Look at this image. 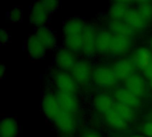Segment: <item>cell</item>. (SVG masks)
I'll return each instance as SVG.
<instances>
[{
	"mask_svg": "<svg viewBox=\"0 0 152 137\" xmlns=\"http://www.w3.org/2000/svg\"><path fill=\"white\" fill-rule=\"evenodd\" d=\"M42 3H43L44 7L49 13L55 12L59 8V5H60V3L56 0H44L42 1Z\"/></svg>",
	"mask_w": 152,
	"mask_h": 137,
	"instance_id": "83f0119b",
	"label": "cell"
},
{
	"mask_svg": "<svg viewBox=\"0 0 152 137\" xmlns=\"http://www.w3.org/2000/svg\"><path fill=\"white\" fill-rule=\"evenodd\" d=\"M116 111L118 112V114L122 117V119L126 122H131L134 116H135V112L134 111L133 108L127 106V105H125L123 103H116L115 104V107Z\"/></svg>",
	"mask_w": 152,
	"mask_h": 137,
	"instance_id": "d4e9b609",
	"label": "cell"
},
{
	"mask_svg": "<svg viewBox=\"0 0 152 137\" xmlns=\"http://www.w3.org/2000/svg\"><path fill=\"white\" fill-rule=\"evenodd\" d=\"M109 30L114 36H121L132 38L136 31L132 29L124 21H110L109 23Z\"/></svg>",
	"mask_w": 152,
	"mask_h": 137,
	"instance_id": "d6986e66",
	"label": "cell"
},
{
	"mask_svg": "<svg viewBox=\"0 0 152 137\" xmlns=\"http://www.w3.org/2000/svg\"><path fill=\"white\" fill-rule=\"evenodd\" d=\"M50 17V13L45 10L43 5L42 1L36 2L30 9L29 12V21L37 26V27H43L48 21Z\"/></svg>",
	"mask_w": 152,
	"mask_h": 137,
	"instance_id": "30bf717a",
	"label": "cell"
},
{
	"mask_svg": "<svg viewBox=\"0 0 152 137\" xmlns=\"http://www.w3.org/2000/svg\"><path fill=\"white\" fill-rule=\"evenodd\" d=\"M56 128L63 134H72L77 128L75 114L61 111L53 121Z\"/></svg>",
	"mask_w": 152,
	"mask_h": 137,
	"instance_id": "8992f818",
	"label": "cell"
},
{
	"mask_svg": "<svg viewBox=\"0 0 152 137\" xmlns=\"http://www.w3.org/2000/svg\"><path fill=\"white\" fill-rule=\"evenodd\" d=\"M134 69L135 65L130 59H120L117 61L112 67V70L117 79L124 81H126L134 74H135Z\"/></svg>",
	"mask_w": 152,
	"mask_h": 137,
	"instance_id": "ba28073f",
	"label": "cell"
},
{
	"mask_svg": "<svg viewBox=\"0 0 152 137\" xmlns=\"http://www.w3.org/2000/svg\"><path fill=\"white\" fill-rule=\"evenodd\" d=\"M9 39H10V34L4 30V29H2L0 31V41H1V44L2 45H5L9 42Z\"/></svg>",
	"mask_w": 152,
	"mask_h": 137,
	"instance_id": "f546056e",
	"label": "cell"
},
{
	"mask_svg": "<svg viewBox=\"0 0 152 137\" xmlns=\"http://www.w3.org/2000/svg\"><path fill=\"white\" fill-rule=\"evenodd\" d=\"M143 75L149 80L152 79V62L143 70Z\"/></svg>",
	"mask_w": 152,
	"mask_h": 137,
	"instance_id": "4dcf8cb0",
	"label": "cell"
},
{
	"mask_svg": "<svg viewBox=\"0 0 152 137\" xmlns=\"http://www.w3.org/2000/svg\"><path fill=\"white\" fill-rule=\"evenodd\" d=\"M41 108L45 118L52 121H54L61 111L57 95L53 93H46L43 95Z\"/></svg>",
	"mask_w": 152,
	"mask_h": 137,
	"instance_id": "6da1fadb",
	"label": "cell"
},
{
	"mask_svg": "<svg viewBox=\"0 0 152 137\" xmlns=\"http://www.w3.org/2000/svg\"><path fill=\"white\" fill-rule=\"evenodd\" d=\"M132 41L131 38L121 37V36H114L112 38L110 53L112 55H123L125 54L131 47Z\"/></svg>",
	"mask_w": 152,
	"mask_h": 137,
	"instance_id": "e0dca14e",
	"label": "cell"
},
{
	"mask_svg": "<svg viewBox=\"0 0 152 137\" xmlns=\"http://www.w3.org/2000/svg\"><path fill=\"white\" fill-rule=\"evenodd\" d=\"M61 111L75 114L79 109V103L75 95L69 93L58 92L56 94Z\"/></svg>",
	"mask_w": 152,
	"mask_h": 137,
	"instance_id": "5bb4252c",
	"label": "cell"
},
{
	"mask_svg": "<svg viewBox=\"0 0 152 137\" xmlns=\"http://www.w3.org/2000/svg\"><path fill=\"white\" fill-rule=\"evenodd\" d=\"M98 32L92 25H86L83 34V50L84 54L89 58L96 53V38Z\"/></svg>",
	"mask_w": 152,
	"mask_h": 137,
	"instance_id": "52a82bcc",
	"label": "cell"
},
{
	"mask_svg": "<svg viewBox=\"0 0 152 137\" xmlns=\"http://www.w3.org/2000/svg\"><path fill=\"white\" fill-rule=\"evenodd\" d=\"M83 137H102L99 134L95 133V132H88V133H86Z\"/></svg>",
	"mask_w": 152,
	"mask_h": 137,
	"instance_id": "d6a6232c",
	"label": "cell"
},
{
	"mask_svg": "<svg viewBox=\"0 0 152 137\" xmlns=\"http://www.w3.org/2000/svg\"><path fill=\"white\" fill-rule=\"evenodd\" d=\"M104 119L106 123L114 129L122 130L125 129L127 126V123L122 119V117L118 114L115 108L104 114Z\"/></svg>",
	"mask_w": 152,
	"mask_h": 137,
	"instance_id": "cb8c5ba5",
	"label": "cell"
},
{
	"mask_svg": "<svg viewBox=\"0 0 152 137\" xmlns=\"http://www.w3.org/2000/svg\"><path fill=\"white\" fill-rule=\"evenodd\" d=\"M132 61L135 67L143 71L152 62V51L148 47H139L133 53Z\"/></svg>",
	"mask_w": 152,
	"mask_h": 137,
	"instance_id": "4fadbf2b",
	"label": "cell"
},
{
	"mask_svg": "<svg viewBox=\"0 0 152 137\" xmlns=\"http://www.w3.org/2000/svg\"><path fill=\"white\" fill-rule=\"evenodd\" d=\"M150 86H151V88L152 89V79L150 80Z\"/></svg>",
	"mask_w": 152,
	"mask_h": 137,
	"instance_id": "e575fe53",
	"label": "cell"
},
{
	"mask_svg": "<svg viewBox=\"0 0 152 137\" xmlns=\"http://www.w3.org/2000/svg\"><path fill=\"white\" fill-rule=\"evenodd\" d=\"M134 2L131 1H115L111 4L109 10V15L112 21H123L126 12Z\"/></svg>",
	"mask_w": 152,
	"mask_h": 137,
	"instance_id": "ac0fdd59",
	"label": "cell"
},
{
	"mask_svg": "<svg viewBox=\"0 0 152 137\" xmlns=\"http://www.w3.org/2000/svg\"><path fill=\"white\" fill-rule=\"evenodd\" d=\"M23 17V11L20 7H14L8 12V18L12 22H20Z\"/></svg>",
	"mask_w": 152,
	"mask_h": 137,
	"instance_id": "4316f807",
	"label": "cell"
},
{
	"mask_svg": "<svg viewBox=\"0 0 152 137\" xmlns=\"http://www.w3.org/2000/svg\"><path fill=\"white\" fill-rule=\"evenodd\" d=\"M94 70H93V67L89 62L81 60L77 61L70 74L72 75L75 81L77 83V85L85 86L93 79Z\"/></svg>",
	"mask_w": 152,
	"mask_h": 137,
	"instance_id": "3957f363",
	"label": "cell"
},
{
	"mask_svg": "<svg viewBox=\"0 0 152 137\" xmlns=\"http://www.w3.org/2000/svg\"><path fill=\"white\" fill-rule=\"evenodd\" d=\"M131 137H146V136H141V135H140V136H131Z\"/></svg>",
	"mask_w": 152,
	"mask_h": 137,
	"instance_id": "836d02e7",
	"label": "cell"
},
{
	"mask_svg": "<svg viewBox=\"0 0 152 137\" xmlns=\"http://www.w3.org/2000/svg\"><path fill=\"white\" fill-rule=\"evenodd\" d=\"M137 5V10L140 14L149 22L152 20V2L151 1H138L134 2Z\"/></svg>",
	"mask_w": 152,
	"mask_h": 137,
	"instance_id": "484cf974",
	"label": "cell"
},
{
	"mask_svg": "<svg viewBox=\"0 0 152 137\" xmlns=\"http://www.w3.org/2000/svg\"><path fill=\"white\" fill-rule=\"evenodd\" d=\"M135 31L142 30L148 26V21L140 14L136 8H129L123 20Z\"/></svg>",
	"mask_w": 152,
	"mask_h": 137,
	"instance_id": "2e32d148",
	"label": "cell"
},
{
	"mask_svg": "<svg viewBox=\"0 0 152 137\" xmlns=\"http://www.w3.org/2000/svg\"><path fill=\"white\" fill-rule=\"evenodd\" d=\"M126 89L136 95L138 98L144 97L147 94V84L139 74H134L125 81Z\"/></svg>",
	"mask_w": 152,
	"mask_h": 137,
	"instance_id": "9c48e42d",
	"label": "cell"
},
{
	"mask_svg": "<svg viewBox=\"0 0 152 137\" xmlns=\"http://www.w3.org/2000/svg\"><path fill=\"white\" fill-rule=\"evenodd\" d=\"M26 49L33 60H40L43 59L45 55L46 49L42 45V43L38 40L37 36L35 34H32L28 37V38L26 41Z\"/></svg>",
	"mask_w": 152,
	"mask_h": 137,
	"instance_id": "8fae6325",
	"label": "cell"
},
{
	"mask_svg": "<svg viewBox=\"0 0 152 137\" xmlns=\"http://www.w3.org/2000/svg\"><path fill=\"white\" fill-rule=\"evenodd\" d=\"M150 45H151V47L152 48V37L151 38V40H150Z\"/></svg>",
	"mask_w": 152,
	"mask_h": 137,
	"instance_id": "d590c367",
	"label": "cell"
},
{
	"mask_svg": "<svg viewBox=\"0 0 152 137\" xmlns=\"http://www.w3.org/2000/svg\"><path fill=\"white\" fill-rule=\"evenodd\" d=\"M151 120H152V113H151Z\"/></svg>",
	"mask_w": 152,
	"mask_h": 137,
	"instance_id": "8d00e7d4",
	"label": "cell"
},
{
	"mask_svg": "<svg viewBox=\"0 0 152 137\" xmlns=\"http://www.w3.org/2000/svg\"><path fill=\"white\" fill-rule=\"evenodd\" d=\"M5 73H6V70H5V66L4 64H2L0 66V78L3 79L5 76Z\"/></svg>",
	"mask_w": 152,
	"mask_h": 137,
	"instance_id": "1f68e13d",
	"label": "cell"
},
{
	"mask_svg": "<svg viewBox=\"0 0 152 137\" xmlns=\"http://www.w3.org/2000/svg\"><path fill=\"white\" fill-rule=\"evenodd\" d=\"M86 24L80 18H71L69 19L63 25L62 31L63 37L70 36H81L84 34Z\"/></svg>",
	"mask_w": 152,
	"mask_h": 137,
	"instance_id": "9a60e30c",
	"label": "cell"
},
{
	"mask_svg": "<svg viewBox=\"0 0 152 137\" xmlns=\"http://www.w3.org/2000/svg\"><path fill=\"white\" fill-rule=\"evenodd\" d=\"M113 34L107 29L100 30L96 38V53L100 54H105L110 53Z\"/></svg>",
	"mask_w": 152,
	"mask_h": 137,
	"instance_id": "44dd1931",
	"label": "cell"
},
{
	"mask_svg": "<svg viewBox=\"0 0 152 137\" xmlns=\"http://www.w3.org/2000/svg\"><path fill=\"white\" fill-rule=\"evenodd\" d=\"M115 99L117 100V103H123L133 109L138 108L141 104L140 98H138L126 88L117 89L115 92Z\"/></svg>",
	"mask_w": 152,
	"mask_h": 137,
	"instance_id": "ffe728a7",
	"label": "cell"
},
{
	"mask_svg": "<svg viewBox=\"0 0 152 137\" xmlns=\"http://www.w3.org/2000/svg\"><path fill=\"white\" fill-rule=\"evenodd\" d=\"M54 62L56 66L62 71H71L77 62L75 53L71 52L66 47H62L56 52Z\"/></svg>",
	"mask_w": 152,
	"mask_h": 137,
	"instance_id": "5b68a950",
	"label": "cell"
},
{
	"mask_svg": "<svg viewBox=\"0 0 152 137\" xmlns=\"http://www.w3.org/2000/svg\"><path fill=\"white\" fill-rule=\"evenodd\" d=\"M115 103L113 98L107 94H100L97 95L94 99V109L102 114H106L108 111L112 110L115 107Z\"/></svg>",
	"mask_w": 152,
	"mask_h": 137,
	"instance_id": "603a6c76",
	"label": "cell"
},
{
	"mask_svg": "<svg viewBox=\"0 0 152 137\" xmlns=\"http://www.w3.org/2000/svg\"><path fill=\"white\" fill-rule=\"evenodd\" d=\"M53 80L58 89V92L75 95L77 91V83L75 81L72 75L67 71L61 70L55 72L53 77Z\"/></svg>",
	"mask_w": 152,
	"mask_h": 137,
	"instance_id": "7a4b0ae2",
	"label": "cell"
},
{
	"mask_svg": "<svg viewBox=\"0 0 152 137\" xmlns=\"http://www.w3.org/2000/svg\"><path fill=\"white\" fill-rule=\"evenodd\" d=\"M93 80L95 85L101 87H111L118 81L112 69L107 66H100L94 69Z\"/></svg>",
	"mask_w": 152,
	"mask_h": 137,
	"instance_id": "277c9868",
	"label": "cell"
},
{
	"mask_svg": "<svg viewBox=\"0 0 152 137\" xmlns=\"http://www.w3.org/2000/svg\"><path fill=\"white\" fill-rule=\"evenodd\" d=\"M38 40L42 43V45L45 46L46 51H52L56 47L57 40L54 33L52 31L51 29L48 27L43 26L37 29V30L34 33Z\"/></svg>",
	"mask_w": 152,
	"mask_h": 137,
	"instance_id": "7c38bea8",
	"label": "cell"
},
{
	"mask_svg": "<svg viewBox=\"0 0 152 137\" xmlns=\"http://www.w3.org/2000/svg\"><path fill=\"white\" fill-rule=\"evenodd\" d=\"M142 131L143 133V136L146 137H152V120L147 121L142 125Z\"/></svg>",
	"mask_w": 152,
	"mask_h": 137,
	"instance_id": "f1b7e54d",
	"label": "cell"
},
{
	"mask_svg": "<svg viewBox=\"0 0 152 137\" xmlns=\"http://www.w3.org/2000/svg\"><path fill=\"white\" fill-rule=\"evenodd\" d=\"M19 134V125L15 119L11 117L4 118L0 123V136L17 137Z\"/></svg>",
	"mask_w": 152,
	"mask_h": 137,
	"instance_id": "7402d4cb",
	"label": "cell"
}]
</instances>
